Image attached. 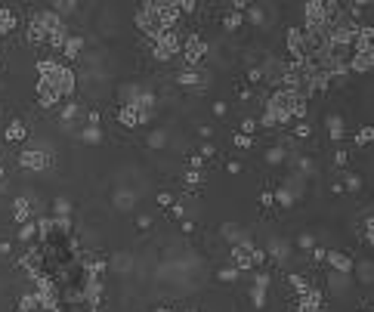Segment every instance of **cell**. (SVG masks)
<instances>
[{
  "mask_svg": "<svg viewBox=\"0 0 374 312\" xmlns=\"http://www.w3.org/2000/svg\"><path fill=\"white\" fill-rule=\"evenodd\" d=\"M38 75H41V81H47V84H53L59 90L62 96H68V93H75V71H71L65 62H56V59H41L38 62Z\"/></svg>",
  "mask_w": 374,
  "mask_h": 312,
  "instance_id": "6da1fadb",
  "label": "cell"
},
{
  "mask_svg": "<svg viewBox=\"0 0 374 312\" xmlns=\"http://www.w3.org/2000/svg\"><path fill=\"white\" fill-rule=\"evenodd\" d=\"M180 47H183V34L176 28H167L158 34V41H152V59L155 62H170L173 56H180Z\"/></svg>",
  "mask_w": 374,
  "mask_h": 312,
  "instance_id": "7a4b0ae2",
  "label": "cell"
},
{
  "mask_svg": "<svg viewBox=\"0 0 374 312\" xmlns=\"http://www.w3.org/2000/svg\"><path fill=\"white\" fill-rule=\"evenodd\" d=\"M180 53H183V65L186 68H198L204 62V56H207V41L201 38V34H189V38H183Z\"/></svg>",
  "mask_w": 374,
  "mask_h": 312,
  "instance_id": "3957f363",
  "label": "cell"
},
{
  "mask_svg": "<svg viewBox=\"0 0 374 312\" xmlns=\"http://www.w3.org/2000/svg\"><path fill=\"white\" fill-rule=\"evenodd\" d=\"M136 28L146 34L149 41H158V34H161V22H158V13H155V4H142L136 10Z\"/></svg>",
  "mask_w": 374,
  "mask_h": 312,
  "instance_id": "277c9868",
  "label": "cell"
},
{
  "mask_svg": "<svg viewBox=\"0 0 374 312\" xmlns=\"http://www.w3.org/2000/svg\"><path fill=\"white\" fill-rule=\"evenodd\" d=\"M176 84L186 87V90H207L210 87V71L204 68H183L176 75Z\"/></svg>",
  "mask_w": 374,
  "mask_h": 312,
  "instance_id": "5b68a950",
  "label": "cell"
},
{
  "mask_svg": "<svg viewBox=\"0 0 374 312\" xmlns=\"http://www.w3.org/2000/svg\"><path fill=\"white\" fill-rule=\"evenodd\" d=\"M50 155H44L41 149H22L19 152V167L22 170H34V173H41V170H47L50 167Z\"/></svg>",
  "mask_w": 374,
  "mask_h": 312,
  "instance_id": "8992f818",
  "label": "cell"
},
{
  "mask_svg": "<svg viewBox=\"0 0 374 312\" xmlns=\"http://www.w3.org/2000/svg\"><path fill=\"white\" fill-rule=\"evenodd\" d=\"M284 44H288V53L294 59H306V38L300 28H288V38H284Z\"/></svg>",
  "mask_w": 374,
  "mask_h": 312,
  "instance_id": "52a82bcc",
  "label": "cell"
},
{
  "mask_svg": "<svg viewBox=\"0 0 374 312\" xmlns=\"http://www.w3.org/2000/svg\"><path fill=\"white\" fill-rule=\"evenodd\" d=\"M155 13H158V22H161V28H176V22H180V7L176 4H155Z\"/></svg>",
  "mask_w": 374,
  "mask_h": 312,
  "instance_id": "ba28073f",
  "label": "cell"
},
{
  "mask_svg": "<svg viewBox=\"0 0 374 312\" xmlns=\"http://www.w3.org/2000/svg\"><path fill=\"white\" fill-rule=\"evenodd\" d=\"M31 19L44 28V34H53V31H59V28L65 25V19H59V16L53 13V10H38V13L31 16Z\"/></svg>",
  "mask_w": 374,
  "mask_h": 312,
  "instance_id": "9c48e42d",
  "label": "cell"
},
{
  "mask_svg": "<svg viewBox=\"0 0 374 312\" xmlns=\"http://www.w3.org/2000/svg\"><path fill=\"white\" fill-rule=\"evenodd\" d=\"M38 102L44 105V108H56L59 102H62V93L53 84H47V81H38Z\"/></svg>",
  "mask_w": 374,
  "mask_h": 312,
  "instance_id": "30bf717a",
  "label": "cell"
},
{
  "mask_svg": "<svg viewBox=\"0 0 374 312\" xmlns=\"http://www.w3.org/2000/svg\"><path fill=\"white\" fill-rule=\"evenodd\" d=\"M374 65V50H365V53H352L349 56V62H346V68L349 71H355V75H365V71Z\"/></svg>",
  "mask_w": 374,
  "mask_h": 312,
  "instance_id": "8fae6325",
  "label": "cell"
},
{
  "mask_svg": "<svg viewBox=\"0 0 374 312\" xmlns=\"http://www.w3.org/2000/svg\"><path fill=\"white\" fill-rule=\"evenodd\" d=\"M81 50H84V38L81 34H68V41L62 44V56H65V62H75V59H81Z\"/></svg>",
  "mask_w": 374,
  "mask_h": 312,
  "instance_id": "7c38bea8",
  "label": "cell"
},
{
  "mask_svg": "<svg viewBox=\"0 0 374 312\" xmlns=\"http://www.w3.org/2000/svg\"><path fill=\"white\" fill-rule=\"evenodd\" d=\"M13 219L19 226L31 223V201H28V195H19V198L13 201Z\"/></svg>",
  "mask_w": 374,
  "mask_h": 312,
  "instance_id": "4fadbf2b",
  "label": "cell"
},
{
  "mask_svg": "<svg viewBox=\"0 0 374 312\" xmlns=\"http://www.w3.org/2000/svg\"><path fill=\"white\" fill-rule=\"evenodd\" d=\"M325 260L334 266V272H340V275H352V260L343 253H337V250H325Z\"/></svg>",
  "mask_w": 374,
  "mask_h": 312,
  "instance_id": "5bb4252c",
  "label": "cell"
},
{
  "mask_svg": "<svg viewBox=\"0 0 374 312\" xmlns=\"http://www.w3.org/2000/svg\"><path fill=\"white\" fill-rule=\"evenodd\" d=\"M16 25H19V19H16V10H13V7H0V34L16 31Z\"/></svg>",
  "mask_w": 374,
  "mask_h": 312,
  "instance_id": "9a60e30c",
  "label": "cell"
},
{
  "mask_svg": "<svg viewBox=\"0 0 374 312\" xmlns=\"http://www.w3.org/2000/svg\"><path fill=\"white\" fill-rule=\"evenodd\" d=\"M81 115H84L81 102H65V105H62V112H59V118H62V124H65V127H71V124H75Z\"/></svg>",
  "mask_w": 374,
  "mask_h": 312,
  "instance_id": "2e32d148",
  "label": "cell"
},
{
  "mask_svg": "<svg viewBox=\"0 0 374 312\" xmlns=\"http://www.w3.org/2000/svg\"><path fill=\"white\" fill-rule=\"evenodd\" d=\"M115 207H118V210H133V207H136V192L118 189V192H115Z\"/></svg>",
  "mask_w": 374,
  "mask_h": 312,
  "instance_id": "e0dca14e",
  "label": "cell"
},
{
  "mask_svg": "<svg viewBox=\"0 0 374 312\" xmlns=\"http://www.w3.org/2000/svg\"><path fill=\"white\" fill-rule=\"evenodd\" d=\"M118 121H121V127H127V130L139 127V115L133 112L130 105H121V108H118Z\"/></svg>",
  "mask_w": 374,
  "mask_h": 312,
  "instance_id": "ac0fdd59",
  "label": "cell"
},
{
  "mask_svg": "<svg viewBox=\"0 0 374 312\" xmlns=\"http://www.w3.org/2000/svg\"><path fill=\"white\" fill-rule=\"evenodd\" d=\"M22 139H28V127L22 121H13L7 127V142H22Z\"/></svg>",
  "mask_w": 374,
  "mask_h": 312,
  "instance_id": "d6986e66",
  "label": "cell"
},
{
  "mask_svg": "<svg viewBox=\"0 0 374 312\" xmlns=\"http://www.w3.org/2000/svg\"><path fill=\"white\" fill-rule=\"evenodd\" d=\"M81 142H87V145H99V142H102V127H90V124H84V127H81Z\"/></svg>",
  "mask_w": 374,
  "mask_h": 312,
  "instance_id": "ffe728a7",
  "label": "cell"
},
{
  "mask_svg": "<svg viewBox=\"0 0 374 312\" xmlns=\"http://www.w3.org/2000/svg\"><path fill=\"white\" fill-rule=\"evenodd\" d=\"M232 263H235V269H251L254 263H251V250H244L241 244H235L232 247Z\"/></svg>",
  "mask_w": 374,
  "mask_h": 312,
  "instance_id": "44dd1931",
  "label": "cell"
},
{
  "mask_svg": "<svg viewBox=\"0 0 374 312\" xmlns=\"http://www.w3.org/2000/svg\"><path fill=\"white\" fill-rule=\"evenodd\" d=\"M25 41L28 44H47V34H44V28L38 25V22H28V31H25Z\"/></svg>",
  "mask_w": 374,
  "mask_h": 312,
  "instance_id": "7402d4cb",
  "label": "cell"
},
{
  "mask_svg": "<svg viewBox=\"0 0 374 312\" xmlns=\"http://www.w3.org/2000/svg\"><path fill=\"white\" fill-rule=\"evenodd\" d=\"M349 281H352L349 275H340V272H331V275H328V284H331V290H337V293H343V290L349 287Z\"/></svg>",
  "mask_w": 374,
  "mask_h": 312,
  "instance_id": "603a6c76",
  "label": "cell"
},
{
  "mask_svg": "<svg viewBox=\"0 0 374 312\" xmlns=\"http://www.w3.org/2000/svg\"><path fill=\"white\" fill-rule=\"evenodd\" d=\"M112 266H115V269H118V272L124 275V272H130V269H133V256L121 250V253H115V260H112Z\"/></svg>",
  "mask_w": 374,
  "mask_h": 312,
  "instance_id": "cb8c5ba5",
  "label": "cell"
},
{
  "mask_svg": "<svg viewBox=\"0 0 374 312\" xmlns=\"http://www.w3.org/2000/svg\"><path fill=\"white\" fill-rule=\"evenodd\" d=\"M75 10H78V4H75V0H59V4H53V13H56L59 19H65V16H71Z\"/></svg>",
  "mask_w": 374,
  "mask_h": 312,
  "instance_id": "d4e9b609",
  "label": "cell"
},
{
  "mask_svg": "<svg viewBox=\"0 0 374 312\" xmlns=\"http://www.w3.org/2000/svg\"><path fill=\"white\" fill-rule=\"evenodd\" d=\"M325 124L331 127V136H334V139H340V136H343V118H340V115H328Z\"/></svg>",
  "mask_w": 374,
  "mask_h": 312,
  "instance_id": "484cf974",
  "label": "cell"
},
{
  "mask_svg": "<svg viewBox=\"0 0 374 312\" xmlns=\"http://www.w3.org/2000/svg\"><path fill=\"white\" fill-rule=\"evenodd\" d=\"M223 238H226V241H235V244L244 241V235H241V229H238L235 223H226V226H223Z\"/></svg>",
  "mask_w": 374,
  "mask_h": 312,
  "instance_id": "4316f807",
  "label": "cell"
},
{
  "mask_svg": "<svg viewBox=\"0 0 374 312\" xmlns=\"http://www.w3.org/2000/svg\"><path fill=\"white\" fill-rule=\"evenodd\" d=\"M241 22H244V13H226V19H223L226 31H238V28H241Z\"/></svg>",
  "mask_w": 374,
  "mask_h": 312,
  "instance_id": "83f0119b",
  "label": "cell"
},
{
  "mask_svg": "<svg viewBox=\"0 0 374 312\" xmlns=\"http://www.w3.org/2000/svg\"><path fill=\"white\" fill-rule=\"evenodd\" d=\"M340 189L359 192V189H362V176H359V173H343V186H340Z\"/></svg>",
  "mask_w": 374,
  "mask_h": 312,
  "instance_id": "f1b7e54d",
  "label": "cell"
},
{
  "mask_svg": "<svg viewBox=\"0 0 374 312\" xmlns=\"http://www.w3.org/2000/svg\"><path fill=\"white\" fill-rule=\"evenodd\" d=\"M272 201H278V207H291V204H294V198H291V192H288V189H284V186L272 192Z\"/></svg>",
  "mask_w": 374,
  "mask_h": 312,
  "instance_id": "f546056e",
  "label": "cell"
},
{
  "mask_svg": "<svg viewBox=\"0 0 374 312\" xmlns=\"http://www.w3.org/2000/svg\"><path fill=\"white\" fill-rule=\"evenodd\" d=\"M71 213V201L68 198H56L53 201V216H68Z\"/></svg>",
  "mask_w": 374,
  "mask_h": 312,
  "instance_id": "4dcf8cb0",
  "label": "cell"
},
{
  "mask_svg": "<svg viewBox=\"0 0 374 312\" xmlns=\"http://www.w3.org/2000/svg\"><path fill=\"white\" fill-rule=\"evenodd\" d=\"M269 253L275 256L278 263H284V260H288V244H284V241H272V244H269Z\"/></svg>",
  "mask_w": 374,
  "mask_h": 312,
  "instance_id": "1f68e13d",
  "label": "cell"
},
{
  "mask_svg": "<svg viewBox=\"0 0 374 312\" xmlns=\"http://www.w3.org/2000/svg\"><path fill=\"white\" fill-rule=\"evenodd\" d=\"M291 287H294V290L300 293V297H303L306 290H312V287H309V281L303 278V275H291Z\"/></svg>",
  "mask_w": 374,
  "mask_h": 312,
  "instance_id": "d6a6232c",
  "label": "cell"
},
{
  "mask_svg": "<svg viewBox=\"0 0 374 312\" xmlns=\"http://www.w3.org/2000/svg\"><path fill=\"white\" fill-rule=\"evenodd\" d=\"M244 16H247V22H254V25H263V22H266V16H263V10H260V7H247V10H244Z\"/></svg>",
  "mask_w": 374,
  "mask_h": 312,
  "instance_id": "836d02e7",
  "label": "cell"
},
{
  "mask_svg": "<svg viewBox=\"0 0 374 312\" xmlns=\"http://www.w3.org/2000/svg\"><path fill=\"white\" fill-rule=\"evenodd\" d=\"M34 235H38V226H34V219H31V223H25V226H19V241H31Z\"/></svg>",
  "mask_w": 374,
  "mask_h": 312,
  "instance_id": "e575fe53",
  "label": "cell"
},
{
  "mask_svg": "<svg viewBox=\"0 0 374 312\" xmlns=\"http://www.w3.org/2000/svg\"><path fill=\"white\" fill-rule=\"evenodd\" d=\"M164 142H167V133H164V130L149 133V145H152V149H164Z\"/></svg>",
  "mask_w": 374,
  "mask_h": 312,
  "instance_id": "d590c367",
  "label": "cell"
},
{
  "mask_svg": "<svg viewBox=\"0 0 374 312\" xmlns=\"http://www.w3.org/2000/svg\"><path fill=\"white\" fill-rule=\"evenodd\" d=\"M183 179H186V186H201V182H204V173H201V170H186Z\"/></svg>",
  "mask_w": 374,
  "mask_h": 312,
  "instance_id": "8d00e7d4",
  "label": "cell"
},
{
  "mask_svg": "<svg viewBox=\"0 0 374 312\" xmlns=\"http://www.w3.org/2000/svg\"><path fill=\"white\" fill-rule=\"evenodd\" d=\"M38 263H41V253H38V250H28V253L22 256V266H25V269H38Z\"/></svg>",
  "mask_w": 374,
  "mask_h": 312,
  "instance_id": "74e56055",
  "label": "cell"
},
{
  "mask_svg": "<svg viewBox=\"0 0 374 312\" xmlns=\"http://www.w3.org/2000/svg\"><path fill=\"white\" fill-rule=\"evenodd\" d=\"M371 136H374L371 127H362V130L355 133V145H368V142H371Z\"/></svg>",
  "mask_w": 374,
  "mask_h": 312,
  "instance_id": "f35d334b",
  "label": "cell"
},
{
  "mask_svg": "<svg viewBox=\"0 0 374 312\" xmlns=\"http://www.w3.org/2000/svg\"><path fill=\"white\" fill-rule=\"evenodd\" d=\"M284 161V149H269L266 152V164H281Z\"/></svg>",
  "mask_w": 374,
  "mask_h": 312,
  "instance_id": "ab89813d",
  "label": "cell"
},
{
  "mask_svg": "<svg viewBox=\"0 0 374 312\" xmlns=\"http://www.w3.org/2000/svg\"><path fill=\"white\" fill-rule=\"evenodd\" d=\"M232 142H235V149H251V142H254V139H251V136H244V133H235Z\"/></svg>",
  "mask_w": 374,
  "mask_h": 312,
  "instance_id": "60d3db41",
  "label": "cell"
},
{
  "mask_svg": "<svg viewBox=\"0 0 374 312\" xmlns=\"http://www.w3.org/2000/svg\"><path fill=\"white\" fill-rule=\"evenodd\" d=\"M180 7V16L186 13V16H192V13H198V4H195V0H183V4H176Z\"/></svg>",
  "mask_w": 374,
  "mask_h": 312,
  "instance_id": "b9f144b4",
  "label": "cell"
},
{
  "mask_svg": "<svg viewBox=\"0 0 374 312\" xmlns=\"http://www.w3.org/2000/svg\"><path fill=\"white\" fill-rule=\"evenodd\" d=\"M309 133H312V127H309V124H306V121H300V124H297V127H294V136H300V139H306V136H309Z\"/></svg>",
  "mask_w": 374,
  "mask_h": 312,
  "instance_id": "7bdbcfd3",
  "label": "cell"
},
{
  "mask_svg": "<svg viewBox=\"0 0 374 312\" xmlns=\"http://www.w3.org/2000/svg\"><path fill=\"white\" fill-rule=\"evenodd\" d=\"M365 244H374V219L365 216Z\"/></svg>",
  "mask_w": 374,
  "mask_h": 312,
  "instance_id": "ee69618b",
  "label": "cell"
},
{
  "mask_svg": "<svg viewBox=\"0 0 374 312\" xmlns=\"http://www.w3.org/2000/svg\"><path fill=\"white\" fill-rule=\"evenodd\" d=\"M254 130H257V121L244 118V121H241V133H244V136H254Z\"/></svg>",
  "mask_w": 374,
  "mask_h": 312,
  "instance_id": "f6af8a7d",
  "label": "cell"
},
{
  "mask_svg": "<svg viewBox=\"0 0 374 312\" xmlns=\"http://www.w3.org/2000/svg\"><path fill=\"white\" fill-rule=\"evenodd\" d=\"M173 201H176V198H173L170 192H158V204H161V207H170Z\"/></svg>",
  "mask_w": 374,
  "mask_h": 312,
  "instance_id": "bcb514c9",
  "label": "cell"
},
{
  "mask_svg": "<svg viewBox=\"0 0 374 312\" xmlns=\"http://www.w3.org/2000/svg\"><path fill=\"white\" fill-rule=\"evenodd\" d=\"M220 278H223V281H235V278H238V269H235V266H232V269H223Z\"/></svg>",
  "mask_w": 374,
  "mask_h": 312,
  "instance_id": "7dc6e473",
  "label": "cell"
},
{
  "mask_svg": "<svg viewBox=\"0 0 374 312\" xmlns=\"http://www.w3.org/2000/svg\"><path fill=\"white\" fill-rule=\"evenodd\" d=\"M170 213H173V216H186V204H183V201H173V204H170Z\"/></svg>",
  "mask_w": 374,
  "mask_h": 312,
  "instance_id": "c3c4849f",
  "label": "cell"
},
{
  "mask_svg": "<svg viewBox=\"0 0 374 312\" xmlns=\"http://www.w3.org/2000/svg\"><path fill=\"white\" fill-rule=\"evenodd\" d=\"M247 81H251V84H260V81H263V71H260V68H251V71H247Z\"/></svg>",
  "mask_w": 374,
  "mask_h": 312,
  "instance_id": "681fc988",
  "label": "cell"
},
{
  "mask_svg": "<svg viewBox=\"0 0 374 312\" xmlns=\"http://www.w3.org/2000/svg\"><path fill=\"white\" fill-rule=\"evenodd\" d=\"M346 161H349V155H346L343 149H340V152L334 155V164H337V167H346Z\"/></svg>",
  "mask_w": 374,
  "mask_h": 312,
  "instance_id": "f907efd6",
  "label": "cell"
},
{
  "mask_svg": "<svg viewBox=\"0 0 374 312\" xmlns=\"http://www.w3.org/2000/svg\"><path fill=\"white\" fill-rule=\"evenodd\" d=\"M213 155H217V152H213V145H210V142H207V145H201V155H198L201 161H207V158H213Z\"/></svg>",
  "mask_w": 374,
  "mask_h": 312,
  "instance_id": "816d5d0a",
  "label": "cell"
},
{
  "mask_svg": "<svg viewBox=\"0 0 374 312\" xmlns=\"http://www.w3.org/2000/svg\"><path fill=\"white\" fill-rule=\"evenodd\" d=\"M297 167H300V170H303V173H312V170H315L309 158H300V164H297Z\"/></svg>",
  "mask_w": 374,
  "mask_h": 312,
  "instance_id": "f5cc1de1",
  "label": "cell"
},
{
  "mask_svg": "<svg viewBox=\"0 0 374 312\" xmlns=\"http://www.w3.org/2000/svg\"><path fill=\"white\" fill-rule=\"evenodd\" d=\"M359 275H362V281H371V263H362V266H359Z\"/></svg>",
  "mask_w": 374,
  "mask_h": 312,
  "instance_id": "db71d44e",
  "label": "cell"
},
{
  "mask_svg": "<svg viewBox=\"0 0 374 312\" xmlns=\"http://www.w3.org/2000/svg\"><path fill=\"white\" fill-rule=\"evenodd\" d=\"M204 167V161L198 158V155H195V158H189V170H201Z\"/></svg>",
  "mask_w": 374,
  "mask_h": 312,
  "instance_id": "11a10c76",
  "label": "cell"
},
{
  "mask_svg": "<svg viewBox=\"0 0 374 312\" xmlns=\"http://www.w3.org/2000/svg\"><path fill=\"white\" fill-rule=\"evenodd\" d=\"M213 115H217V118H226V102H213Z\"/></svg>",
  "mask_w": 374,
  "mask_h": 312,
  "instance_id": "9f6ffc18",
  "label": "cell"
},
{
  "mask_svg": "<svg viewBox=\"0 0 374 312\" xmlns=\"http://www.w3.org/2000/svg\"><path fill=\"white\" fill-rule=\"evenodd\" d=\"M300 247L309 250V247H312V235H300Z\"/></svg>",
  "mask_w": 374,
  "mask_h": 312,
  "instance_id": "6f0895ef",
  "label": "cell"
},
{
  "mask_svg": "<svg viewBox=\"0 0 374 312\" xmlns=\"http://www.w3.org/2000/svg\"><path fill=\"white\" fill-rule=\"evenodd\" d=\"M136 226H139V229H149V226H152V216H139Z\"/></svg>",
  "mask_w": 374,
  "mask_h": 312,
  "instance_id": "680465c9",
  "label": "cell"
},
{
  "mask_svg": "<svg viewBox=\"0 0 374 312\" xmlns=\"http://www.w3.org/2000/svg\"><path fill=\"white\" fill-rule=\"evenodd\" d=\"M226 170L235 176V173H241V164H238V161H229V167H226Z\"/></svg>",
  "mask_w": 374,
  "mask_h": 312,
  "instance_id": "91938a15",
  "label": "cell"
},
{
  "mask_svg": "<svg viewBox=\"0 0 374 312\" xmlns=\"http://www.w3.org/2000/svg\"><path fill=\"white\" fill-rule=\"evenodd\" d=\"M260 201H263L266 207H269V204H275V201H272V192H263V198H260Z\"/></svg>",
  "mask_w": 374,
  "mask_h": 312,
  "instance_id": "94428289",
  "label": "cell"
},
{
  "mask_svg": "<svg viewBox=\"0 0 374 312\" xmlns=\"http://www.w3.org/2000/svg\"><path fill=\"white\" fill-rule=\"evenodd\" d=\"M312 260H325V250L322 247H312Z\"/></svg>",
  "mask_w": 374,
  "mask_h": 312,
  "instance_id": "6125c7cd",
  "label": "cell"
},
{
  "mask_svg": "<svg viewBox=\"0 0 374 312\" xmlns=\"http://www.w3.org/2000/svg\"><path fill=\"white\" fill-rule=\"evenodd\" d=\"M300 312H309V309H300ZM312 312H322V309H312Z\"/></svg>",
  "mask_w": 374,
  "mask_h": 312,
  "instance_id": "be15d7a7",
  "label": "cell"
},
{
  "mask_svg": "<svg viewBox=\"0 0 374 312\" xmlns=\"http://www.w3.org/2000/svg\"><path fill=\"white\" fill-rule=\"evenodd\" d=\"M189 312H195V309H189Z\"/></svg>",
  "mask_w": 374,
  "mask_h": 312,
  "instance_id": "e7e4bbea",
  "label": "cell"
},
{
  "mask_svg": "<svg viewBox=\"0 0 374 312\" xmlns=\"http://www.w3.org/2000/svg\"><path fill=\"white\" fill-rule=\"evenodd\" d=\"M0 105H4V102H0Z\"/></svg>",
  "mask_w": 374,
  "mask_h": 312,
  "instance_id": "03108f58",
  "label": "cell"
}]
</instances>
